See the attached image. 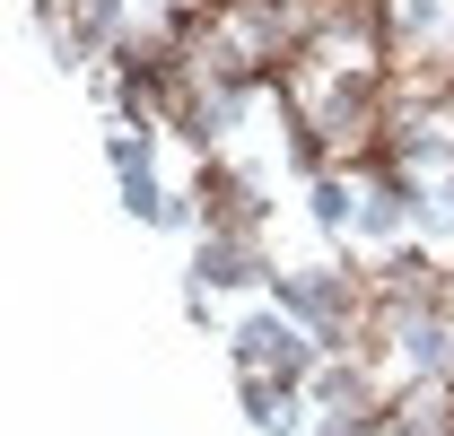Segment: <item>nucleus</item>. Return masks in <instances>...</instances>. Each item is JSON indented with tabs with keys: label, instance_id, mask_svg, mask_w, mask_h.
I'll use <instances>...</instances> for the list:
<instances>
[{
	"label": "nucleus",
	"instance_id": "nucleus-1",
	"mask_svg": "<svg viewBox=\"0 0 454 436\" xmlns=\"http://www.w3.org/2000/svg\"><path fill=\"white\" fill-rule=\"evenodd\" d=\"M271 279H280V262H271L262 227H201L192 236V288L245 297V288H271Z\"/></svg>",
	"mask_w": 454,
	"mask_h": 436
}]
</instances>
